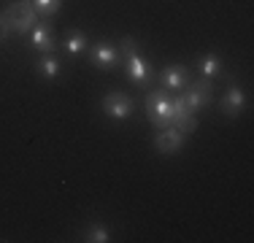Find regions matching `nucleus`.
Returning <instances> with one entry per match:
<instances>
[{
	"mask_svg": "<svg viewBox=\"0 0 254 243\" xmlns=\"http://www.w3.org/2000/svg\"><path fill=\"white\" fill-rule=\"evenodd\" d=\"M3 19L8 24L11 35H27L38 24V11L33 8V0H14L5 5Z\"/></svg>",
	"mask_w": 254,
	"mask_h": 243,
	"instance_id": "1",
	"label": "nucleus"
},
{
	"mask_svg": "<svg viewBox=\"0 0 254 243\" xmlns=\"http://www.w3.org/2000/svg\"><path fill=\"white\" fill-rule=\"evenodd\" d=\"M146 119L152 122L157 130H165L171 127L173 119V97L168 89H154V92H146Z\"/></svg>",
	"mask_w": 254,
	"mask_h": 243,
	"instance_id": "2",
	"label": "nucleus"
},
{
	"mask_svg": "<svg viewBox=\"0 0 254 243\" xmlns=\"http://www.w3.org/2000/svg\"><path fill=\"white\" fill-rule=\"evenodd\" d=\"M181 100H184V106L190 108L192 114H197V111H203L205 106H211V100H214V87H211V81L208 78H192L190 81V87H184L181 89Z\"/></svg>",
	"mask_w": 254,
	"mask_h": 243,
	"instance_id": "3",
	"label": "nucleus"
},
{
	"mask_svg": "<svg viewBox=\"0 0 254 243\" xmlns=\"http://www.w3.org/2000/svg\"><path fill=\"white\" fill-rule=\"evenodd\" d=\"M100 108L103 114H106L108 119L114 122H125L132 117V111H135V100H132L127 92H106L100 100Z\"/></svg>",
	"mask_w": 254,
	"mask_h": 243,
	"instance_id": "4",
	"label": "nucleus"
},
{
	"mask_svg": "<svg viewBox=\"0 0 254 243\" xmlns=\"http://www.w3.org/2000/svg\"><path fill=\"white\" fill-rule=\"evenodd\" d=\"M89 60L98 70H117L122 65V57H119V49L111 44V41H95L89 46Z\"/></svg>",
	"mask_w": 254,
	"mask_h": 243,
	"instance_id": "5",
	"label": "nucleus"
},
{
	"mask_svg": "<svg viewBox=\"0 0 254 243\" xmlns=\"http://www.w3.org/2000/svg\"><path fill=\"white\" fill-rule=\"evenodd\" d=\"M122 65H125V76L130 78L132 84H138V87H146L154 78L152 65H149V60L143 57L141 52H132V54H127V57H122Z\"/></svg>",
	"mask_w": 254,
	"mask_h": 243,
	"instance_id": "6",
	"label": "nucleus"
},
{
	"mask_svg": "<svg viewBox=\"0 0 254 243\" xmlns=\"http://www.w3.org/2000/svg\"><path fill=\"white\" fill-rule=\"evenodd\" d=\"M219 106H222V114H225L227 119H238L241 114L246 111V106H249V97H246L244 87H238V84L230 81V87H227V92L222 95Z\"/></svg>",
	"mask_w": 254,
	"mask_h": 243,
	"instance_id": "7",
	"label": "nucleus"
},
{
	"mask_svg": "<svg viewBox=\"0 0 254 243\" xmlns=\"http://www.w3.org/2000/svg\"><path fill=\"white\" fill-rule=\"evenodd\" d=\"M30 46H33L38 54H54L57 38H54L52 22H38L33 30H30Z\"/></svg>",
	"mask_w": 254,
	"mask_h": 243,
	"instance_id": "8",
	"label": "nucleus"
},
{
	"mask_svg": "<svg viewBox=\"0 0 254 243\" xmlns=\"http://www.w3.org/2000/svg\"><path fill=\"white\" fill-rule=\"evenodd\" d=\"M187 143V135L176 127H165V130H157L154 135V149L160 154H179Z\"/></svg>",
	"mask_w": 254,
	"mask_h": 243,
	"instance_id": "9",
	"label": "nucleus"
},
{
	"mask_svg": "<svg viewBox=\"0 0 254 243\" xmlns=\"http://www.w3.org/2000/svg\"><path fill=\"white\" fill-rule=\"evenodd\" d=\"M190 81H192V73L184 65H168L160 73V87L168 89V92H181L184 87H190Z\"/></svg>",
	"mask_w": 254,
	"mask_h": 243,
	"instance_id": "10",
	"label": "nucleus"
},
{
	"mask_svg": "<svg viewBox=\"0 0 254 243\" xmlns=\"http://www.w3.org/2000/svg\"><path fill=\"white\" fill-rule=\"evenodd\" d=\"M197 70H200L203 78H208V81H214V78L222 76V57L216 52H208V54H200L197 57Z\"/></svg>",
	"mask_w": 254,
	"mask_h": 243,
	"instance_id": "11",
	"label": "nucleus"
},
{
	"mask_svg": "<svg viewBox=\"0 0 254 243\" xmlns=\"http://www.w3.org/2000/svg\"><path fill=\"white\" fill-rule=\"evenodd\" d=\"M63 49L70 57H78V54H84L89 49V35L84 33V30H68V35H65V41H63Z\"/></svg>",
	"mask_w": 254,
	"mask_h": 243,
	"instance_id": "12",
	"label": "nucleus"
},
{
	"mask_svg": "<svg viewBox=\"0 0 254 243\" xmlns=\"http://www.w3.org/2000/svg\"><path fill=\"white\" fill-rule=\"evenodd\" d=\"M60 60L54 57V54H41V60L35 62V73H38L44 81H54V78L60 76Z\"/></svg>",
	"mask_w": 254,
	"mask_h": 243,
	"instance_id": "13",
	"label": "nucleus"
},
{
	"mask_svg": "<svg viewBox=\"0 0 254 243\" xmlns=\"http://www.w3.org/2000/svg\"><path fill=\"white\" fill-rule=\"evenodd\" d=\"M81 241H87V243H108L111 241V230H108V224H103V222H89L87 227H84V233H81Z\"/></svg>",
	"mask_w": 254,
	"mask_h": 243,
	"instance_id": "14",
	"label": "nucleus"
},
{
	"mask_svg": "<svg viewBox=\"0 0 254 243\" xmlns=\"http://www.w3.org/2000/svg\"><path fill=\"white\" fill-rule=\"evenodd\" d=\"M33 8L38 11V16H54L63 8V0H33Z\"/></svg>",
	"mask_w": 254,
	"mask_h": 243,
	"instance_id": "15",
	"label": "nucleus"
},
{
	"mask_svg": "<svg viewBox=\"0 0 254 243\" xmlns=\"http://www.w3.org/2000/svg\"><path fill=\"white\" fill-rule=\"evenodd\" d=\"M8 38H11V30H8V24H5L3 14H0V44H5Z\"/></svg>",
	"mask_w": 254,
	"mask_h": 243,
	"instance_id": "16",
	"label": "nucleus"
}]
</instances>
